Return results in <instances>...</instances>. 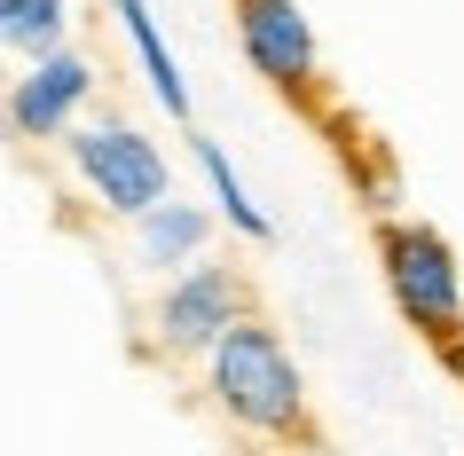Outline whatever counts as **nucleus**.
<instances>
[{"label": "nucleus", "instance_id": "f257e3e1", "mask_svg": "<svg viewBox=\"0 0 464 456\" xmlns=\"http://www.w3.org/2000/svg\"><path fill=\"white\" fill-rule=\"evenodd\" d=\"M197 378H205V402L245 432V441L292 449V441L315 432V425H307V378H299V354H292V338L276 331L268 315H245L213 354L197 362Z\"/></svg>", "mask_w": 464, "mask_h": 456}, {"label": "nucleus", "instance_id": "f03ea898", "mask_svg": "<svg viewBox=\"0 0 464 456\" xmlns=\"http://www.w3.org/2000/svg\"><path fill=\"white\" fill-rule=\"evenodd\" d=\"M378 276L386 299L401 307V323L433 338L449 362H464V267L457 244L425 228V220H378Z\"/></svg>", "mask_w": 464, "mask_h": 456}, {"label": "nucleus", "instance_id": "7ed1b4c3", "mask_svg": "<svg viewBox=\"0 0 464 456\" xmlns=\"http://www.w3.org/2000/svg\"><path fill=\"white\" fill-rule=\"evenodd\" d=\"M63 173H72V189L87 197L102 220H142V213H158L173 197L166 142H150L134 119H87L72 142H63Z\"/></svg>", "mask_w": 464, "mask_h": 456}, {"label": "nucleus", "instance_id": "20e7f679", "mask_svg": "<svg viewBox=\"0 0 464 456\" xmlns=\"http://www.w3.org/2000/svg\"><path fill=\"white\" fill-rule=\"evenodd\" d=\"M245 315H252L245 276L228 260H197V267H181L173 284H158V299H150V346L166 362H205Z\"/></svg>", "mask_w": 464, "mask_h": 456}, {"label": "nucleus", "instance_id": "39448f33", "mask_svg": "<svg viewBox=\"0 0 464 456\" xmlns=\"http://www.w3.org/2000/svg\"><path fill=\"white\" fill-rule=\"evenodd\" d=\"M95 87H102V63L87 48H55L40 63H16V79H8V134L16 142H72L87 126Z\"/></svg>", "mask_w": 464, "mask_h": 456}, {"label": "nucleus", "instance_id": "423d86ee", "mask_svg": "<svg viewBox=\"0 0 464 456\" xmlns=\"http://www.w3.org/2000/svg\"><path fill=\"white\" fill-rule=\"evenodd\" d=\"M228 24H237V48L276 95L292 102H315L323 95V48H315V24L299 0H228Z\"/></svg>", "mask_w": 464, "mask_h": 456}, {"label": "nucleus", "instance_id": "0eeeda50", "mask_svg": "<svg viewBox=\"0 0 464 456\" xmlns=\"http://www.w3.org/2000/svg\"><path fill=\"white\" fill-rule=\"evenodd\" d=\"M213 220H220V213H205V205H181V197H166L158 213L126 220V260L142 267V276H158V284H173L181 267L213 260Z\"/></svg>", "mask_w": 464, "mask_h": 456}, {"label": "nucleus", "instance_id": "6e6552de", "mask_svg": "<svg viewBox=\"0 0 464 456\" xmlns=\"http://www.w3.org/2000/svg\"><path fill=\"white\" fill-rule=\"evenodd\" d=\"M181 142H189V166H197V181H205V205H213V213L228 220V228H237L245 244H268V237H276V220H268V205H260V197L245 189V173L228 166V150H220V134L189 126Z\"/></svg>", "mask_w": 464, "mask_h": 456}, {"label": "nucleus", "instance_id": "1a4fd4ad", "mask_svg": "<svg viewBox=\"0 0 464 456\" xmlns=\"http://www.w3.org/2000/svg\"><path fill=\"white\" fill-rule=\"evenodd\" d=\"M111 16H119L126 48L142 63V87L158 95V111H166V119H189V79H181V55H173L166 32H158V8H150V0H111Z\"/></svg>", "mask_w": 464, "mask_h": 456}, {"label": "nucleus", "instance_id": "9d476101", "mask_svg": "<svg viewBox=\"0 0 464 456\" xmlns=\"http://www.w3.org/2000/svg\"><path fill=\"white\" fill-rule=\"evenodd\" d=\"M0 40H8L16 63L72 48V0H0Z\"/></svg>", "mask_w": 464, "mask_h": 456}, {"label": "nucleus", "instance_id": "9b49d317", "mask_svg": "<svg viewBox=\"0 0 464 456\" xmlns=\"http://www.w3.org/2000/svg\"><path fill=\"white\" fill-rule=\"evenodd\" d=\"M276 456H339V449H323L315 432H307V441H292V449H276Z\"/></svg>", "mask_w": 464, "mask_h": 456}]
</instances>
